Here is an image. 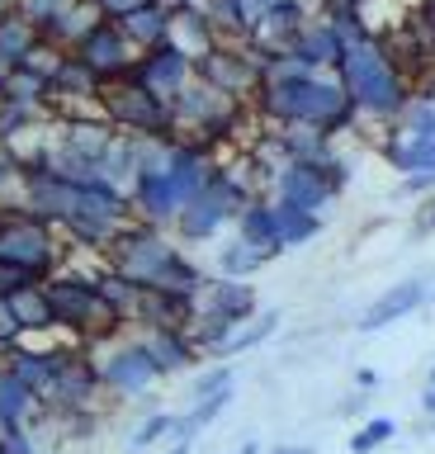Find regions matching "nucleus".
<instances>
[{
    "mask_svg": "<svg viewBox=\"0 0 435 454\" xmlns=\"http://www.w3.org/2000/svg\"><path fill=\"white\" fill-rule=\"evenodd\" d=\"M336 71H341V95L350 99L355 114H374V119H392L407 105L402 76L398 67L388 62V52L378 48L374 38H346L341 57H336Z\"/></svg>",
    "mask_w": 435,
    "mask_h": 454,
    "instance_id": "nucleus-1",
    "label": "nucleus"
},
{
    "mask_svg": "<svg viewBox=\"0 0 435 454\" xmlns=\"http://www.w3.org/2000/svg\"><path fill=\"white\" fill-rule=\"evenodd\" d=\"M260 109L284 128H317V133H336V128L355 119L341 85L317 81L313 71L293 81H260Z\"/></svg>",
    "mask_w": 435,
    "mask_h": 454,
    "instance_id": "nucleus-2",
    "label": "nucleus"
},
{
    "mask_svg": "<svg viewBox=\"0 0 435 454\" xmlns=\"http://www.w3.org/2000/svg\"><path fill=\"white\" fill-rule=\"evenodd\" d=\"M0 265L19 270L43 284L58 270V241L43 218H34L29 208H0Z\"/></svg>",
    "mask_w": 435,
    "mask_h": 454,
    "instance_id": "nucleus-3",
    "label": "nucleus"
},
{
    "mask_svg": "<svg viewBox=\"0 0 435 454\" xmlns=\"http://www.w3.org/2000/svg\"><path fill=\"white\" fill-rule=\"evenodd\" d=\"M48 294V308H52V322L58 326H72L76 336H114L119 332V312L95 294V279H81V275H52L43 284Z\"/></svg>",
    "mask_w": 435,
    "mask_h": 454,
    "instance_id": "nucleus-4",
    "label": "nucleus"
},
{
    "mask_svg": "<svg viewBox=\"0 0 435 454\" xmlns=\"http://www.w3.org/2000/svg\"><path fill=\"white\" fill-rule=\"evenodd\" d=\"M95 99L105 105V123L114 128V133H119V128H128V133H137V137H166L175 128L171 109H166L161 99H151L133 76L105 81L100 90H95Z\"/></svg>",
    "mask_w": 435,
    "mask_h": 454,
    "instance_id": "nucleus-5",
    "label": "nucleus"
},
{
    "mask_svg": "<svg viewBox=\"0 0 435 454\" xmlns=\"http://www.w3.org/2000/svg\"><path fill=\"white\" fill-rule=\"evenodd\" d=\"M275 204L299 208V213H317L327 199L341 194V170L331 161H284L275 176Z\"/></svg>",
    "mask_w": 435,
    "mask_h": 454,
    "instance_id": "nucleus-6",
    "label": "nucleus"
},
{
    "mask_svg": "<svg viewBox=\"0 0 435 454\" xmlns=\"http://www.w3.org/2000/svg\"><path fill=\"white\" fill-rule=\"evenodd\" d=\"M256 289H251L246 279H199V289H194L190 298V317H218V322H228L232 332L242 322L256 317Z\"/></svg>",
    "mask_w": 435,
    "mask_h": 454,
    "instance_id": "nucleus-7",
    "label": "nucleus"
},
{
    "mask_svg": "<svg viewBox=\"0 0 435 454\" xmlns=\"http://www.w3.org/2000/svg\"><path fill=\"white\" fill-rule=\"evenodd\" d=\"M133 81L143 85L151 99H161V105L171 109L175 99L194 85V62L185 52H175V48H166V43H161V48H151L143 62L133 67Z\"/></svg>",
    "mask_w": 435,
    "mask_h": 454,
    "instance_id": "nucleus-8",
    "label": "nucleus"
},
{
    "mask_svg": "<svg viewBox=\"0 0 435 454\" xmlns=\"http://www.w3.org/2000/svg\"><path fill=\"white\" fill-rule=\"evenodd\" d=\"M76 62L90 71L95 81H114V76H123V71H133V57H128V38L119 34V24H109V20H100L90 28L86 38L76 43Z\"/></svg>",
    "mask_w": 435,
    "mask_h": 454,
    "instance_id": "nucleus-9",
    "label": "nucleus"
},
{
    "mask_svg": "<svg viewBox=\"0 0 435 454\" xmlns=\"http://www.w3.org/2000/svg\"><path fill=\"white\" fill-rule=\"evenodd\" d=\"M95 369H100V388L119 393V397H137V393H147L151 383L161 379L137 340H128V346H119V350H109V360L95 364Z\"/></svg>",
    "mask_w": 435,
    "mask_h": 454,
    "instance_id": "nucleus-10",
    "label": "nucleus"
},
{
    "mask_svg": "<svg viewBox=\"0 0 435 454\" xmlns=\"http://www.w3.org/2000/svg\"><path fill=\"white\" fill-rule=\"evenodd\" d=\"M58 364H62V350H29V346H10L5 350V374H15L24 388L38 397V407L48 403L52 383H58Z\"/></svg>",
    "mask_w": 435,
    "mask_h": 454,
    "instance_id": "nucleus-11",
    "label": "nucleus"
},
{
    "mask_svg": "<svg viewBox=\"0 0 435 454\" xmlns=\"http://www.w3.org/2000/svg\"><path fill=\"white\" fill-rule=\"evenodd\" d=\"M421 303H426V279H402V284H392V289L378 294V303L360 317V332H364V336H369V332H384V326L412 317Z\"/></svg>",
    "mask_w": 435,
    "mask_h": 454,
    "instance_id": "nucleus-12",
    "label": "nucleus"
},
{
    "mask_svg": "<svg viewBox=\"0 0 435 454\" xmlns=\"http://www.w3.org/2000/svg\"><path fill=\"white\" fill-rule=\"evenodd\" d=\"M166 176H171L175 199H180V208H185L190 199L204 194V184H208V176H214V166L204 161V152L194 147V142H180V147H166Z\"/></svg>",
    "mask_w": 435,
    "mask_h": 454,
    "instance_id": "nucleus-13",
    "label": "nucleus"
},
{
    "mask_svg": "<svg viewBox=\"0 0 435 454\" xmlns=\"http://www.w3.org/2000/svg\"><path fill=\"white\" fill-rule=\"evenodd\" d=\"M237 241L265 251L270 261L284 251V247H279V227H275V204H270V199H251V204L237 213Z\"/></svg>",
    "mask_w": 435,
    "mask_h": 454,
    "instance_id": "nucleus-14",
    "label": "nucleus"
},
{
    "mask_svg": "<svg viewBox=\"0 0 435 454\" xmlns=\"http://www.w3.org/2000/svg\"><path fill=\"white\" fill-rule=\"evenodd\" d=\"M143 346V355L151 360V369L157 374H175V369H185L194 360V346L185 332H171V326H147V336L137 340Z\"/></svg>",
    "mask_w": 435,
    "mask_h": 454,
    "instance_id": "nucleus-15",
    "label": "nucleus"
},
{
    "mask_svg": "<svg viewBox=\"0 0 435 454\" xmlns=\"http://www.w3.org/2000/svg\"><path fill=\"white\" fill-rule=\"evenodd\" d=\"M256 81H260V67L242 62V57L218 52V48L204 57V85H208V90H218V95H242L246 85H256Z\"/></svg>",
    "mask_w": 435,
    "mask_h": 454,
    "instance_id": "nucleus-16",
    "label": "nucleus"
},
{
    "mask_svg": "<svg viewBox=\"0 0 435 454\" xmlns=\"http://www.w3.org/2000/svg\"><path fill=\"white\" fill-rule=\"evenodd\" d=\"M38 38H43V34H38V28L24 20L19 10H5V14H0V81H5L10 71L24 67V57H29V48H34Z\"/></svg>",
    "mask_w": 435,
    "mask_h": 454,
    "instance_id": "nucleus-17",
    "label": "nucleus"
},
{
    "mask_svg": "<svg viewBox=\"0 0 435 454\" xmlns=\"http://www.w3.org/2000/svg\"><path fill=\"white\" fill-rule=\"evenodd\" d=\"M5 303H10V317H15L19 336H24V332H48V326H58V322H52V308H48L43 284H29V289L5 294Z\"/></svg>",
    "mask_w": 435,
    "mask_h": 454,
    "instance_id": "nucleus-18",
    "label": "nucleus"
},
{
    "mask_svg": "<svg viewBox=\"0 0 435 454\" xmlns=\"http://www.w3.org/2000/svg\"><path fill=\"white\" fill-rule=\"evenodd\" d=\"M384 156L407 176H435V137H398L384 147Z\"/></svg>",
    "mask_w": 435,
    "mask_h": 454,
    "instance_id": "nucleus-19",
    "label": "nucleus"
},
{
    "mask_svg": "<svg viewBox=\"0 0 435 454\" xmlns=\"http://www.w3.org/2000/svg\"><path fill=\"white\" fill-rule=\"evenodd\" d=\"M119 34L128 38V43H143L147 52L161 48V43H166V10L157 5V0H151V5L123 14V20H119Z\"/></svg>",
    "mask_w": 435,
    "mask_h": 454,
    "instance_id": "nucleus-20",
    "label": "nucleus"
},
{
    "mask_svg": "<svg viewBox=\"0 0 435 454\" xmlns=\"http://www.w3.org/2000/svg\"><path fill=\"white\" fill-rule=\"evenodd\" d=\"M34 407H38V397L24 388L15 374L0 369V426H5V431H10V426H29Z\"/></svg>",
    "mask_w": 435,
    "mask_h": 454,
    "instance_id": "nucleus-21",
    "label": "nucleus"
},
{
    "mask_svg": "<svg viewBox=\"0 0 435 454\" xmlns=\"http://www.w3.org/2000/svg\"><path fill=\"white\" fill-rule=\"evenodd\" d=\"M175 227H180V237H185V241H208L222 227V213L199 194V199H190V204L175 213Z\"/></svg>",
    "mask_w": 435,
    "mask_h": 454,
    "instance_id": "nucleus-22",
    "label": "nucleus"
},
{
    "mask_svg": "<svg viewBox=\"0 0 435 454\" xmlns=\"http://www.w3.org/2000/svg\"><path fill=\"white\" fill-rule=\"evenodd\" d=\"M275 227H279V247H303L322 232V213H299V208H284L275 204Z\"/></svg>",
    "mask_w": 435,
    "mask_h": 454,
    "instance_id": "nucleus-23",
    "label": "nucleus"
},
{
    "mask_svg": "<svg viewBox=\"0 0 435 454\" xmlns=\"http://www.w3.org/2000/svg\"><path fill=\"white\" fill-rule=\"evenodd\" d=\"M95 294H100L105 303L119 312V322L137 317V303H143V289H133L128 279H119V275H114V270H105V275L95 279Z\"/></svg>",
    "mask_w": 435,
    "mask_h": 454,
    "instance_id": "nucleus-24",
    "label": "nucleus"
},
{
    "mask_svg": "<svg viewBox=\"0 0 435 454\" xmlns=\"http://www.w3.org/2000/svg\"><path fill=\"white\" fill-rule=\"evenodd\" d=\"M260 265H270V255L256 251V247H246V241H228L218 255V275L222 279H246V275H256Z\"/></svg>",
    "mask_w": 435,
    "mask_h": 454,
    "instance_id": "nucleus-25",
    "label": "nucleus"
},
{
    "mask_svg": "<svg viewBox=\"0 0 435 454\" xmlns=\"http://www.w3.org/2000/svg\"><path fill=\"white\" fill-rule=\"evenodd\" d=\"M284 161H331L327 156V133L317 128H284Z\"/></svg>",
    "mask_w": 435,
    "mask_h": 454,
    "instance_id": "nucleus-26",
    "label": "nucleus"
},
{
    "mask_svg": "<svg viewBox=\"0 0 435 454\" xmlns=\"http://www.w3.org/2000/svg\"><path fill=\"white\" fill-rule=\"evenodd\" d=\"M275 332H279V312H265L260 322H251V326H246V332H232L214 355H218V360H228V355H242V350H251V346H260V340H270Z\"/></svg>",
    "mask_w": 435,
    "mask_h": 454,
    "instance_id": "nucleus-27",
    "label": "nucleus"
},
{
    "mask_svg": "<svg viewBox=\"0 0 435 454\" xmlns=\"http://www.w3.org/2000/svg\"><path fill=\"white\" fill-rule=\"evenodd\" d=\"M43 105H19V99H0V142H15L19 133H29L38 123Z\"/></svg>",
    "mask_w": 435,
    "mask_h": 454,
    "instance_id": "nucleus-28",
    "label": "nucleus"
},
{
    "mask_svg": "<svg viewBox=\"0 0 435 454\" xmlns=\"http://www.w3.org/2000/svg\"><path fill=\"white\" fill-rule=\"evenodd\" d=\"M76 5H81V0H19L15 10H19L24 20H29V24L38 28V34H48V28L58 24L66 10H76Z\"/></svg>",
    "mask_w": 435,
    "mask_h": 454,
    "instance_id": "nucleus-29",
    "label": "nucleus"
},
{
    "mask_svg": "<svg viewBox=\"0 0 435 454\" xmlns=\"http://www.w3.org/2000/svg\"><path fill=\"white\" fill-rule=\"evenodd\" d=\"M398 435V421H388V417H374L364 431H355L350 435V454H369V450H378V445H388V440Z\"/></svg>",
    "mask_w": 435,
    "mask_h": 454,
    "instance_id": "nucleus-30",
    "label": "nucleus"
},
{
    "mask_svg": "<svg viewBox=\"0 0 435 454\" xmlns=\"http://www.w3.org/2000/svg\"><path fill=\"white\" fill-rule=\"evenodd\" d=\"M402 128L407 137H435V105H426V99H416V105H402Z\"/></svg>",
    "mask_w": 435,
    "mask_h": 454,
    "instance_id": "nucleus-31",
    "label": "nucleus"
},
{
    "mask_svg": "<svg viewBox=\"0 0 435 454\" xmlns=\"http://www.w3.org/2000/svg\"><path fill=\"white\" fill-rule=\"evenodd\" d=\"M171 431H175V417H171V411H157V417H147L143 426H137L128 445H133V450H151L157 440H166Z\"/></svg>",
    "mask_w": 435,
    "mask_h": 454,
    "instance_id": "nucleus-32",
    "label": "nucleus"
},
{
    "mask_svg": "<svg viewBox=\"0 0 435 454\" xmlns=\"http://www.w3.org/2000/svg\"><path fill=\"white\" fill-rule=\"evenodd\" d=\"M222 388H232V369L228 364H214V369H204L199 379H194V403L208 393H222Z\"/></svg>",
    "mask_w": 435,
    "mask_h": 454,
    "instance_id": "nucleus-33",
    "label": "nucleus"
},
{
    "mask_svg": "<svg viewBox=\"0 0 435 454\" xmlns=\"http://www.w3.org/2000/svg\"><path fill=\"white\" fill-rule=\"evenodd\" d=\"M10 346H19V326L10 317V303L0 298V350H10Z\"/></svg>",
    "mask_w": 435,
    "mask_h": 454,
    "instance_id": "nucleus-34",
    "label": "nucleus"
},
{
    "mask_svg": "<svg viewBox=\"0 0 435 454\" xmlns=\"http://www.w3.org/2000/svg\"><path fill=\"white\" fill-rule=\"evenodd\" d=\"M237 5H242V28H256L265 14H270L275 0H237Z\"/></svg>",
    "mask_w": 435,
    "mask_h": 454,
    "instance_id": "nucleus-35",
    "label": "nucleus"
},
{
    "mask_svg": "<svg viewBox=\"0 0 435 454\" xmlns=\"http://www.w3.org/2000/svg\"><path fill=\"white\" fill-rule=\"evenodd\" d=\"M208 14H214V20H222V24H232V28H242V5H237V0H214V5H208Z\"/></svg>",
    "mask_w": 435,
    "mask_h": 454,
    "instance_id": "nucleus-36",
    "label": "nucleus"
},
{
    "mask_svg": "<svg viewBox=\"0 0 435 454\" xmlns=\"http://www.w3.org/2000/svg\"><path fill=\"white\" fill-rule=\"evenodd\" d=\"M355 388H360V393H378V388H384V374L364 364V369H355Z\"/></svg>",
    "mask_w": 435,
    "mask_h": 454,
    "instance_id": "nucleus-37",
    "label": "nucleus"
},
{
    "mask_svg": "<svg viewBox=\"0 0 435 454\" xmlns=\"http://www.w3.org/2000/svg\"><path fill=\"white\" fill-rule=\"evenodd\" d=\"M421 190H435V176H407L402 180V194H421Z\"/></svg>",
    "mask_w": 435,
    "mask_h": 454,
    "instance_id": "nucleus-38",
    "label": "nucleus"
},
{
    "mask_svg": "<svg viewBox=\"0 0 435 454\" xmlns=\"http://www.w3.org/2000/svg\"><path fill=\"white\" fill-rule=\"evenodd\" d=\"M15 176H19V170H15V156H10V152H0V190H5V184L15 180Z\"/></svg>",
    "mask_w": 435,
    "mask_h": 454,
    "instance_id": "nucleus-39",
    "label": "nucleus"
},
{
    "mask_svg": "<svg viewBox=\"0 0 435 454\" xmlns=\"http://www.w3.org/2000/svg\"><path fill=\"white\" fill-rule=\"evenodd\" d=\"M270 454H317V450H307V445H279V450H270Z\"/></svg>",
    "mask_w": 435,
    "mask_h": 454,
    "instance_id": "nucleus-40",
    "label": "nucleus"
},
{
    "mask_svg": "<svg viewBox=\"0 0 435 454\" xmlns=\"http://www.w3.org/2000/svg\"><path fill=\"white\" fill-rule=\"evenodd\" d=\"M421 407H426L431 417H435V388H431V383H426V393H421Z\"/></svg>",
    "mask_w": 435,
    "mask_h": 454,
    "instance_id": "nucleus-41",
    "label": "nucleus"
},
{
    "mask_svg": "<svg viewBox=\"0 0 435 454\" xmlns=\"http://www.w3.org/2000/svg\"><path fill=\"white\" fill-rule=\"evenodd\" d=\"M431 227H435V199H431V213L421 218V232H431Z\"/></svg>",
    "mask_w": 435,
    "mask_h": 454,
    "instance_id": "nucleus-42",
    "label": "nucleus"
},
{
    "mask_svg": "<svg viewBox=\"0 0 435 454\" xmlns=\"http://www.w3.org/2000/svg\"><path fill=\"white\" fill-rule=\"evenodd\" d=\"M171 454H194V445H185V440H175V445H171Z\"/></svg>",
    "mask_w": 435,
    "mask_h": 454,
    "instance_id": "nucleus-43",
    "label": "nucleus"
},
{
    "mask_svg": "<svg viewBox=\"0 0 435 454\" xmlns=\"http://www.w3.org/2000/svg\"><path fill=\"white\" fill-rule=\"evenodd\" d=\"M426 24H431V38H435V5H426Z\"/></svg>",
    "mask_w": 435,
    "mask_h": 454,
    "instance_id": "nucleus-44",
    "label": "nucleus"
},
{
    "mask_svg": "<svg viewBox=\"0 0 435 454\" xmlns=\"http://www.w3.org/2000/svg\"><path fill=\"white\" fill-rule=\"evenodd\" d=\"M237 454H260V450H256V445H242V450H237Z\"/></svg>",
    "mask_w": 435,
    "mask_h": 454,
    "instance_id": "nucleus-45",
    "label": "nucleus"
},
{
    "mask_svg": "<svg viewBox=\"0 0 435 454\" xmlns=\"http://www.w3.org/2000/svg\"><path fill=\"white\" fill-rule=\"evenodd\" d=\"M426 383H431V388H435V369H431V379H426Z\"/></svg>",
    "mask_w": 435,
    "mask_h": 454,
    "instance_id": "nucleus-46",
    "label": "nucleus"
}]
</instances>
